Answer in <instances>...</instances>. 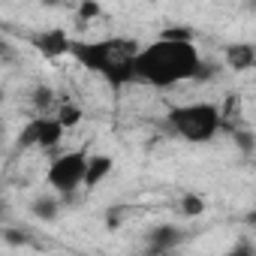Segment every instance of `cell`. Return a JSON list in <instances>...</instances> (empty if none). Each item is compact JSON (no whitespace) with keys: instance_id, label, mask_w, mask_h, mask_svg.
<instances>
[{"instance_id":"cell-1","label":"cell","mask_w":256,"mask_h":256,"mask_svg":"<svg viewBox=\"0 0 256 256\" xmlns=\"http://www.w3.org/2000/svg\"><path fill=\"white\" fill-rule=\"evenodd\" d=\"M136 82L151 88H175L181 82L199 78L205 72L202 54L193 46L190 34H166L151 46H139L133 60Z\"/></svg>"},{"instance_id":"cell-2","label":"cell","mask_w":256,"mask_h":256,"mask_svg":"<svg viewBox=\"0 0 256 256\" xmlns=\"http://www.w3.org/2000/svg\"><path fill=\"white\" fill-rule=\"evenodd\" d=\"M139 42L130 36H106V40H72L70 58L82 64L84 70L96 72L112 88H130L136 84L133 60H136Z\"/></svg>"},{"instance_id":"cell-3","label":"cell","mask_w":256,"mask_h":256,"mask_svg":"<svg viewBox=\"0 0 256 256\" xmlns=\"http://www.w3.org/2000/svg\"><path fill=\"white\" fill-rule=\"evenodd\" d=\"M166 124L172 126V133L178 139L202 145V142H211L220 133L223 114L214 102H187V106H175L169 112Z\"/></svg>"},{"instance_id":"cell-4","label":"cell","mask_w":256,"mask_h":256,"mask_svg":"<svg viewBox=\"0 0 256 256\" xmlns=\"http://www.w3.org/2000/svg\"><path fill=\"white\" fill-rule=\"evenodd\" d=\"M84 163H88V151H84V148L64 151V154H58V157L48 163L46 181L52 184V190H54V193H60V196H72V193L82 187Z\"/></svg>"},{"instance_id":"cell-5","label":"cell","mask_w":256,"mask_h":256,"mask_svg":"<svg viewBox=\"0 0 256 256\" xmlns=\"http://www.w3.org/2000/svg\"><path fill=\"white\" fill-rule=\"evenodd\" d=\"M64 133L66 130L58 124L54 114H40L30 124H24V130L18 136V145L22 148H54L64 139Z\"/></svg>"},{"instance_id":"cell-6","label":"cell","mask_w":256,"mask_h":256,"mask_svg":"<svg viewBox=\"0 0 256 256\" xmlns=\"http://www.w3.org/2000/svg\"><path fill=\"white\" fill-rule=\"evenodd\" d=\"M34 48L42 54V58H48V60H58V58H64V54H70V36H66V30L64 28H52V30H40L34 40Z\"/></svg>"},{"instance_id":"cell-7","label":"cell","mask_w":256,"mask_h":256,"mask_svg":"<svg viewBox=\"0 0 256 256\" xmlns=\"http://www.w3.org/2000/svg\"><path fill=\"white\" fill-rule=\"evenodd\" d=\"M106 175H112V157H106V154H94V157H88V163H84L82 187L94 190V187H100V184H102V178H106Z\"/></svg>"},{"instance_id":"cell-8","label":"cell","mask_w":256,"mask_h":256,"mask_svg":"<svg viewBox=\"0 0 256 256\" xmlns=\"http://www.w3.org/2000/svg\"><path fill=\"white\" fill-rule=\"evenodd\" d=\"M226 60H229V66H232V70L244 72V70H250V66L256 64V52H253V46H250V42H235V46H229V48H226Z\"/></svg>"},{"instance_id":"cell-9","label":"cell","mask_w":256,"mask_h":256,"mask_svg":"<svg viewBox=\"0 0 256 256\" xmlns=\"http://www.w3.org/2000/svg\"><path fill=\"white\" fill-rule=\"evenodd\" d=\"M181 241V232L175 226H160L151 232V250H172Z\"/></svg>"},{"instance_id":"cell-10","label":"cell","mask_w":256,"mask_h":256,"mask_svg":"<svg viewBox=\"0 0 256 256\" xmlns=\"http://www.w3.org/2000/svg\"><path fill=\"white\" fill-rule=\"evenodd\" d=\"M52 114L58 118V124L64 126V130H72V126L82 120V114H84V112H82L76 102H64V106H58V112H52Z\"/></svg>"},{"instance_id":"cell-11","label":"cell","mask_w":256,"mask_h":256,"mask_svg":"<svg viewBox=\"0 0 256 256\" xmlns=\"http://www.w3.org/2000/svg\"><path fill=\"white\" fill-rule=\"evenodd\" d=\"M181 211H184L187 217H199V214L205 211V199H202V196H190V193H187V196L181 199Z\"/></svg>"},{"instance_id":"cell-12","label":"cell","mask_w":256,"mask_h":256,"mask_svg":"<svg viewBox=\"0 0 256 256\" xmlns=\"http://www.w3.org/2000/svg\"><path fill=\"white\" fill-rule=\"evenodd\" d=\"M78 16H82V18H88V22H90V18H96V16H100V4H96V0H84L82 10H78Z\"/></svg>"},{"instance_id":"cell-13","label":"cell","mask_w":256,"mask_h":256,"mask_svg":"<svg viewBox=\"0 0 256 256\" xmlns=\"http://www.w3.org/2000/svg\"><path fill=\"white\" fill-rule=\"evenodd\" d=\"M0 54H6V40L0 36Z\"/></svg>"}]
</instances>
